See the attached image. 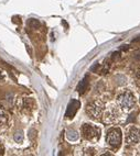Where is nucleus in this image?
Masks as SVG:
<instances>
[{"mask_svg": "<svg viewBox=\"0 0 140 156\" xmlns=\"http://www.w3.org/2000/svg\"><path fill=\"white\" fill-rule=\"evenodd\" d=\"M136 105V99L131 91H123L121 94L117 96V106L123 109V111H129L131 110Z\"/></svg>", "mask_w": 140, "mask_h": 156, "instance_id": "1", "label": "nucleus"}, {"mask_svg": "<svg viewBox=\"0 0 140 156\" xmlns=\"http://www.w3.org/2000/svg\"><path fill=\"white\" fill-rule=\"evenodd\" d=\"M104 111V103L101 100H93L86 106V113L93 120L101 119Z\"/></svg>", "mask_w": 140, "mask_h": 156, "instance_id": "2", "label": "nucleus"}, {"mask_svg": "<svg viewBox=\"0 0 140 156\" xmlns=\"http://www.w3.org/2000/svg\"><path fill=\"white\" fill-rule=\"evenodd\" d=\"M101 118H103V121L106 123L115 122L119 118V107L112 102H109L106 107H104Z\"/></svg>", "mask_w": 140, "mask_h": 156, "instance_id": "3", "label": "nucleus"}, {"mask_svg": "<svg viewBox=\"0 0 140 156\" xmlns=\"http://www.w3.org/2000/svg\"><path fill=\"white\" fill-rule=\"evenodd\" d=\"M82 135L85 140L87 141H92V142H95L99 139L101 136V130L95 127V125H92L90 123H84L82 125Z\"/></svg>", "mask_w": 140, "mask_h": 156, "instance_id": "4", "label": "nucleus"}, {"mask_svg": "<svg viewBox=\"0 0 140 156\" xmlns=\"http://www.w3.org/2000/svg\"><path fill=\"white\" fill-rule=\"evenodd\" d=\"M121 139H123V133L119 128L110 129L106 136L107 143L114 148H118L121 145Z\"/></svg>", "mask_w": 140, "mask_h": 156, "instance_id": "5", "label": "nucleus"}, {"mask_svg": "<svg viewBox=\"0 0 140 156\" xmlns=\"http://www.w3.org/2000/svg\"><path fill=\"white\" fill-rule=\"evenodd\" d=\"M127 143L128 144H138L140 143V130L136 127H130L127 130Z\"/></svg>", "mask_w": 140, "mask_h": 156, "instance_id": "6", "label": "nucleus"}, {"mask_svg": "<svg viewBox=\"0 0 140 156\" xmlns=\"http://www.w3.org/2000/svg\"><path fill=\"white\" fill-rule=\"evenodd\" d=\"M79 107H81V102L79 100H73L70 101L68 106H67L66 112H65V118L66 119H73L74 116L76 114V112L79 111Z\"/></svg>", "mask_w": 140, "mask_h": 156, "instance_id": "7", "label": "nucleus"}, {"mask_svg": "<svg viewBox=\"0 0 140 156\" xmlns=\"http://www.w3.org/2000/svg\"><path fill=\"white\" fill-rule=\"evenodd\" d=\"M90 78H88V76H85L81 81H79V84L77 85V88H76V90L79 91V95H83V94H85V91L87 90V88H88V85H90V80H88Z\"/></svg>", "mask_w": 140, "mask_h": 156, "instance_id": "8", "label": "nucleus"}, {"mask_svg": "<svg viewBox=\"0 0 140 156\" xmlns=\"http://www.w3.org/2000/svg\"><path fill=\"white\" fill-rule=\"evenodd\" d=\"M66 136H67V139L70 140V141H76V140H79V133L75 131V130H67V132H66Z\"/></svg>", "mask_w": 140, "mask_h": 156, "instance_id": "9", "label": "nucleus"}, {"mask_svg": "<svg viewBox=\"0 0 140 156\" xmlns=\"http://www.w3.org/2000/svg\"><path fill=\"white\" fill-rule=\"evenodd\" d=\"M33 107H34L33 99H31V98H26V99L23 100V108H24V109H29V110H31Z\"/></svg>", "mask_w": 140, "mask_h": 156, "instance_id": "10", "label": "nucleus"}, {"mask_svg": "<svg viewBox=\"0 0 140 156\" xmlns=\"http://www.w3.org/2000/svg\"><path fill=\"white\" fill-rule=\"evenodd\" d=\"M7 119H8V114H7L6 110H5L2 107L0 106V124H1V123L6 122Z\"/></svg>", "mask_w": 140, "mask_h": 156, "instance_id": "11", "label": "nucleus"}, {"mask_svg": "<svg viewBox=\"0 0 140 156\" xmlns=\"http://www.w3.org/2000/svg\"><path fill=\"white\" fill-rule=\"evenodd\" d=\"M28 24H29V27L30 28H32V29H38L39 28V25H40V23L38 20H35V19H30L28 21Z\"/></svg>", "mask_w": 140, "mask_h": 156, "instance_id": "12", "label": "nucleus"}, {"mask_svg": "<svg viewBox=\"0 0 140 156\" xmlns=\"http://www.w3.org/2000/svg\"><path fill=\"white\" fill-rule=\"evenodd\" d=\"M13 139H14V141H16V142H18V143H21V142L23 141V133H22V132H20V131H18V132H16V133H14Z\"/></svg>", "mask_w": 140, "mask_h": 156, "instance_id": "13", "label": "nucleus"}, {"mask_svg": "<svg viewBox=\"0 0 140 156\" xmlns=\"http://www.w3.org/2000/svg\"><path fill=\"white\" fill-rule=\"evenodd\" d=\"M84 156H94L95 155V150L94 148H86L84 150Z\"/></svg>", "mask_w": 140, "mask_h": 156, "instance_id": "14", "label": "nucleus"}, {"mask_svg": "<svg viewBox=\"0 0 140 156\" xmlns=\"http://www.w3.org/2000/svg\"><path fill=\"white\" fill-rule=\"evenodd\" d=\"M119 57H120V53H118V52H115V53H112V61L117 60V58H119Z\"/></svg>", "mask_w": 140, "mask_h": 156, "instance_id": "15", "label": "nucleus"}, {"mask_svg": "<svg viewBox=\"0 0 140 156\" xmlns=\"http://www.w3.org/2000/svg\"><path fill=\"white\" fill-rule=\"evenodd\" d=\"M134 118H136V114L134 113H132V114H130V118H128V122H134Z\"/></svg>", "mask_w": 140, "mask_h": 156, "instance_id": "16", "label": "nucleus"}, {"mask_svg": "<svg viewBox=\"0 0 140 156\" xmlns=\"http://www.w3.org/2000/svg\"><path fill=\"white\" fill-rule=\"evenodd\" d=\"M35 135H37V133H35V130H30V139L34 138Z\"/></svg>", "mask_w": 140, "mask_h": 156, "instance_id": "17", "label": "nucleus"}, {"mask_svg": "<svg viewBox=\"0 0 140 156\" xmlns=\"http://www.w3.org/2000/svg\"><path fill=\"white\" fill-rule=\"evenodd\" d=\"M134 58L136 60H140V51L139 52H134Z\"/></svg>", "mask_w": 140, "mask_h": 156, "instance_id": "18", "label": "nucleus"}, {"mask_svg": "<svg viewBox=\"0 0 140 156\" xmlns=\"http://www.w3.org/2000/svg\"><path fill=\"white\" fill-rule=\"evenodd\" d=\"M3 153H5V151H3V146L0 144V156H3Z\"/></svg>", "mask_w": 140, "mask_h": 156, "instance_id": "19", "label": "nucleus"}, {"mask_svg": "<svg viewBox=\"0 0 140 156\" xmlns=\"http://www.w3.org/2000/svg\"><path fill=\"white\" fill-rule=\"evenodd\" d=\"M129 49V45H125L123 47H120V51H127Z\"/></svg>", "mask_w": 140, "mask_h": 156, "instance_id": "20", "label": "nucleus"}, {"mask_svg": "<svg viewBox=\"0 0 140 156\" xmlns=\"http://www.w3.org/2000/svg\"><path fill=\"white\" fill-rule=\"evenodd\" d=\"M3 80V75H2V73L0 72V81H2Z\"/></svg>", "mask_w": 140, "mask_h": 156, "instance_id": "21", "label": "nucleus"}, {"mask_svg": "<svg viewBox=\"0 0 140 156\" xmlns=\"http://www.w3.org/2000/svg\"><path fill=\"white\" fill-rule=\"evenodd\" d=\"M101 156H114V155H112L110 153H105V154H103V155H101Z\"/></svg>", "mask_w": 140, "mask_h": 156, "instance_id": "22", "label": "nucleus"}, {"mask_svg": "<svg viewBox=\"0 0 140 156\" xmlns=\"http://www.w3.org/2000/svg\"><path fill=\"white\" fill-rule=\"evenodd\" d=\"M132 42H140V38H136V39L132 40Z\"/></svg>", "mask_w": 140, "mask_h": 156, "instance_id": "23", "label": "nucleus"}, {"mask_svg": "<svg viewBox=\"0 0 140 156\" xmlns=\"http://www.w3.org/2000/svg\"><path fill=\"white\" fill-rule=\"evenodd\" d=\"M59 156H64V153H63V152H61V153L59 154Z\"/></svg>", "mask_w": 140, "mask_h": 156, "instance_id": "24", "label": "nucleus"}, {"mask_svg": "<svg viewBox=\"0 0 140 156\" xmlns=\"http://www.w3.org/2000/svg\"><path fill=\"white\" fill-rule=\"evenodd\" d=\"M139 102H140V98H139Z\"/></svg>", "mask_w": 140, "mask_h": 156, "instance_id": "25", "label": "nucleus"}]
</instances>
